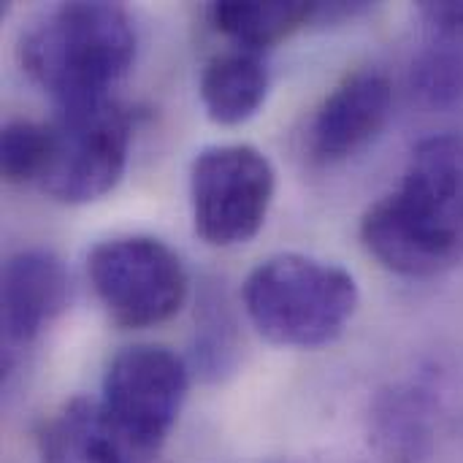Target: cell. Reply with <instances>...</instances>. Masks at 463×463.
<instances>
[{
    "label": "cell",
    "mask_w": 463,
    "mask_h": 463,
    "mask_svg": "<svg viewBox=\"0 0 463 463\" xmlns=\"http://www.w3.org/2000/svg\"><path fill=\"white\" fill-rule=\"evenodd\" d=\"M361 239L402 277L429 279L461 266L463 136H431L412 149L399 190L366 209Z\"/></svg>",
    "instance_id": "cell-1"
},
{
    "label": "cell",
    "mask_w": 463,
    "mask_h": 463,
    "mask_svg": "<svg viewBox=\"0 0 463 463\" xmlns=\"http://www.w3.org/2000/svg\"><path fill=\"white\" fill-rule=\"evenodd\" d=\"M87 274L109 317L122 328H152L171 320L190 285L182 258L152 236L100 241L87 258Z\"/></svg>",
    "instance_id": "cell-6"
},
{
    "label": "cell",
    "mask_w": 463,
    "mask_h": 463,
    "mask_svg": "<svg viewBox=\"0 0 463 463\" xmlns=\"http://www.w3.org/2000/svg\"><path fill=\"white\" fill-rule=\"evenodd\" d=\"M241 301L263 339L312 350L342 336L361 293L347 269L312 255L282 252L250 271Z\"/></svg>",
    "instance_id": "cell-3"
},
{
    "label": "cell",
    "mask_w": 463,
    "mask_h": 463,
    "mask_svg": "<svg viewBox=\"0 0 463 463\" xmlns=\"http://www.w3.org/2000/svg\"><path fill=\"white\" fill-rule=\"evenodd\" d=\"M277 190L271 160L250 144H217L195 155L190 168V206L195 233L212 247L255 239Z\"/></svg>",
    "instance_id": "cell-5"
},
{
    "label": "cell",
    "mask_w": 463,
    "mask_h": 463,
    "mask_svg": "<svg viewBox=\"0 0 463 463\" xmlns=\"http://www.w3.org/2000/svg\"><path fill=\"white\" fill-rule=\"evenodd\" d=\"M190 391V366L157 345L119 350L106 374L100 404L111 420L146 453L157 456Z\"/></svg>",
    "instance_id": "cell-7"
},
{
    "label": "cell",
    "mask_w": 463,
    "mask_h": 463,
    "mask_svg": "<svg viewBox=\"0 0 463 463\" xmlns=\"http://www.w3.org/2000/svg\"><path fill=\"white\" fill-rule=\"evenodd\" d=\"M41 463H152L103 410L100 399L76 396L52 412L38 431Z\"/></svg>",
    "instance_id": "cell-10"
},
{
    "label": "cell",
    "mask_w": 463,
    "mask_h": 463,
    "mask_svg": "<svg viewBox=\"0 0 463 463\" xmlns=\"http://www.w3.org/2000/svg\"><path fill=\"white\" fill-rule=\"evenodd\" d=\"M439 391L431 383L393 385L372 410V442L385 463H429L439 420Z\"/></svg>",
    "instance_id": "cell-11"
},
{
    "label": "cell",
    "mask_w": 463,
    "mask_h": 463,
    "mask_svg": "<svg viewBox=\"0 0 463 463\" xmlns=\"http://www.w3.org/2000/svg\"><path fill=\"white\" fill-rule=\"evenodd\" d=\"M46 122L11 119L0 138V165L3 179L11 184H38L46 163Z\"/></svg>",
    "instance_id": "cell-16"
},
{
    "label": "cell",
    "mask_w": 463,
    "mask_h": 463,
    "mask_svg": "<svg viewBox=\"0 0 463 463\" xmlns=\"http://www.w3.org/2000/svg\"><path fill=\"white\" fill-rule=\"evenodd\" d=\"M412 95L426 109H456L463 103V49L458 41L434 38L412 60Z\"/></svg>",
    "instance_id": "cell-15"
},
{
    "label": "cell",
    "mask_w": 463,
    "mask_h": 463,
    "mask_svg": "<svg viewBox=\"0 0 463 463\" xmlns=\"http://www.w3.org/2000/svg\"><path fill=\"white\" fill-rule=\"evenodd\" d=\"M269 68L260 52L228 49L214 54L201 73V103L217 125H241L252 119L269 95Z\"/></svg>",
    "instance_id": "cell-12"
},
{
    "label": "cell",
    "mask_w": 463,
    "mask_h": 463,
    "mask_svg": "<svg viewBox=\"0 0 463 463\" xmlns=\"http://www.w3.org/2000/svg\"><path fill=\"white\" fill-rule=\"evenodd\" d=\"M418 11L437 38H463V0H426L418 5Z\"/></svg>",
    "instance_id": "cell-17"
},
{
    "label": "cell",
    "mask_w": 463,
    "mask_h": 463,
    "mask_svg": "<svg viewBox=\"0 0 463 463\" xmlns=\"http://www.w3.org/2000/svg\"><path fill=\"white\" fill-rule=\"evenodd\" d=\"M393 109V87L383 71L347 73L317 106L309 122V152L320 163H339L369 146Z\"/></svg>",
    "instance_id": "cell-8"
},
{
    "label": "cell",
    "mask_w": 463,
    "mask_h": 463,
    "mask_svg": "<svg viewBox=\"0 0 463 463\" xmlns=\"http://www.w3.org/2000/svg\"><path fill=\"white\" fill-rule=\"evenodd\" d=\"M239 364V326L228 309V301L217 285H209L201 296L193 369L206 383H220Z\"/></svg>",
    "instance_id": "cell-14"
},
{
    "label": "cell",
    "mask_w": 463,
    "mask_h": 463,
    "mask_svg": "<svg viewBox=\"0 0 463 463\" xmlns=\"http://www.w3.org/2000/svg\"><path fill=\"white\" fill-rule=\"evenodd\" d=\"M317 3L307 0H217L209 3V24L239 49L263 52L312 24Z\"/></svg>",
    "instance_id": "cell-13"
},
{
    "label": "cell",
    "mask_w": 463,
    "mask_h": 463,
    "mask_svg": "<svg viewBox=\"0 0 463 463\" xmlns=\"http://www.w3.org/2000/svg\"><path fill=\"white\" fill-rule=\"evenodd\" d=\"M65 263L43 247L14 252L3 266V336L5 347L33 345L68 307Z\"/></svg>",
    "instance_id": "cell-9"
},
{
    "label": "cell",
    "mask_w": 463,
    "mask_h": 463,
    "mask_svg": "<svg viewBox=\"0 0 463 463\" xmlns=\"http://www.w3.org/2000/svg\"><path fill=\"white\" fill-rule=\"evenodd\" d=\"M136 24L125 5L106 0L60 3L19 38V60L57 106L111 98L109 90L136 60Z\"/></svg>",
    "instance_id": "cell-2"
},
{
    "label": "cell",
    "mask_w": 463,
    "mask_h": 463,
    "mask_svg": "<svg viewBox=\"0 0 463 463\" xmlns=\"http://www.w3.org/2000/svg\"><path fill=\"white\" fill-rule=\"evenodd\" d=\"M46 163L41 193L60 203H90L117 187L128 168L130 114L114 100L57 106L46 122Z\"/></svg>",
    "instance_id": "cell-4"
}]
</instances>
